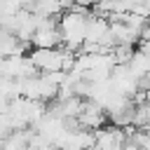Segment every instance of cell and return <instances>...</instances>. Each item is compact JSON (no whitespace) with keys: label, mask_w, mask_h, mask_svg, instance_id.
<instances>
[{"label":"cell","mask_w":150,"mask_h":150,"mask_svg":"<svg viewBox=\"0 0 150 150\" xmlns=\"http://www.w3.org/2000/svg\"><path fill=\"white\" fill-rule=\"evenodd\" d=\"M91 9L82 5H73L68 12L59 16V30H61V47L70 52H80L82 45L87 42V19Z\"/></svg>","instance_id":"6da1fadb"},{"label":"cell","mask_w":150,"mask_h":150,"mask_svg":"<svg viewBox=\"0 0 150 150\" xmlns=\"http://www.w3.org/2000/svg\"><path fill=\"white\" fill-rule=\"evenodd\" d=\"M28 59L38 68V73H66V61H68V49L66 47H54V49H38L33 47L28 52Z\"/></svg>","instance_id":"7a4b0ae2"},{"label":"cell","mask_w":150,"mask_h":150,"mask_svg":"<svg viewBox=\"0 0 150 150\" xmlns=\"http://www.w3.org/2000/svg\"><path fill=\"white\" fill-rule=\"evenodd\" d=\"M94 141H96L94 143L96 150H115V148H122L124 143H129V134H127V129L110 124V127L96 129L94 131Z\"/></svg>","instance_id":"3957f363"},{"label":"cell","mask_w":150,"mask_h":150,"mask_svg":"<svg viewBox=\"0 0 150 150\" xmlns=\"http://www.w3.org/2000/svg\"><path fill=\"white\" fill-rule=\"evenodd\" d=\"M30 45L38 47V49H54V47H61V30H59V23H56L54 19H45L42 26L35 30Z\"/></svg>","instance_id":"277c9868"},{"label":"cell","mask_w":150,"mask_h":150,"mask_svg":"<svg viewBox=\"0 0 150 150\" xmlns=\"http://www.w3.org/2000/svg\"><path fill=\"white\" fill-rule=\"evenodd\" d=\"M105 110L98 105V103H94V101H84V108H82V112L75 117L77 120V129H87V131H96V129H101V127H105Z\"/></svg>","instance_id":"5b68a950"},{"label":"cell","mask_w":150,"mask_h":150,"mask_svg":"<svg viewBox=\"0 0 150 150\" xmlns=\"http://www.w3.org/2000/svg\"><path fill=\"white\" fill-rule=\"evenodd\" d=\"M94 2H98V0H94Z\"/></svg>","instance_id":"8992f818"}]
</instances>
